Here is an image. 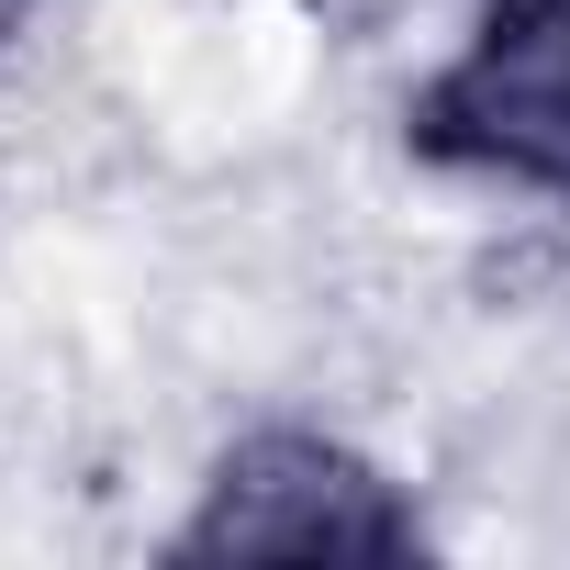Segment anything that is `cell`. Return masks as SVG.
<instances>
[{
	"label": "cell",
	"mask_w": 570,
	"mask_h": 570,
	"mask_svg": "<svg viewBox=\"0 0 570 570\" xmlns=\"http://www.w3.org/2000/svg\"><path fill=\"white\" fill-rule=\"evenodd\" d=\"M414 157L570 202V0H492L481 35L414 90Z\"/></svg>",
	"instance_id": "6da1fadb"
},
{
	"label": "cell",
	"mask_w": 570,
	"mask_h": 570,
	"mask_svg": "<svg viewBox=\"0 0 570 570\" xmlns=\"http://www.w3.org/2000/svg\"><path fill=\"white\" fill-rule=\"evenodd\" d=\"M23 12H35V0H0V35H12V23H23Z\"/></svg>",
	"instance_id": "3957f363"
},
{
	"label": "cell",
	"mask_w": 570,
	"mask_h": 570,
	"mask_svg": "<svg viewBox=\"0 0 570 570\" xmlns=\"http://www.w3.org/2000/svg\"><path fill=\"white\" fill-rule=\"evenodd\" d=\"M414 503L336 436H246L213 481L202 514L179 525V559H403Z\"/></svg>",
	"instance_id": "7a4b0ae2"
}]
</instances>
